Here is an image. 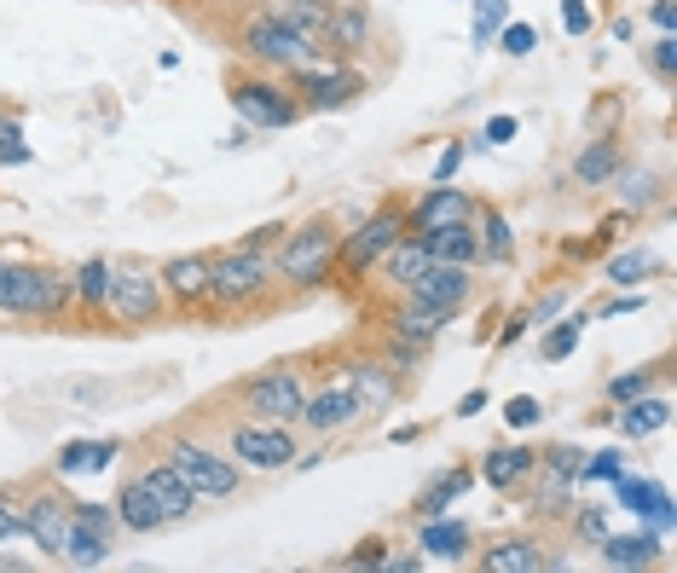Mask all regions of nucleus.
Segmentation results:
<instances>
[{
	"label": "nucleus",
	"instance_id": "1",
	"mask_svg": "<svg viewBox=\"0 0 677 573\" xmlns=\"http://www.w3.org/2000/svg\"><path fill=\"white\" fill-rule=\"evenodd\" d=\"M336 244H342V226H331V220L284 226V238L273 244L278 290L284 296H318V290H331V284H336Z\"/></svg>",
	"mask_w": 677,
	"mask_h": 573
},
{
	"label": "nucleus",
	"instance_id": "2",
	"mask_svg": "<svg viewBox=\"0 0 677 573\" xmlns=\"http://www.w3.org/2000/svg\"><path fill=\"white\" fill-rule=\"evenodd\" d=\"M278 290V273H273V255L267 249H215L209 261V290H203V307L209 313H249V307H273Z\"/></svg>",
	"mask_w": 677,
	"mask_h": 573
},
{
	"label": "nucleus",
	"instance_id": "3",
	"mask_svg": "<svg viewBox=\"0 0 677 573\" xmlns=\"http://www.w3.org/2000/svg\"><path fill=\"white\" fill-rule=\"evenodd\" d=\"M0 313L7 319H70L76 296H70V273L41 267V261H0Z\"/></svg>",
	"mask_w": 677,
	"mask_h": 573
},
{
	"label": "nucleus",
	"instance_id": "4",
	"mask_svg": "<svg viewBox=\"0 0 677 573\" xmlns=\"http://www.w3.org/2000/svg\"><path fill=\"white\" fill-rule=\"evenodd\" d=\"M163 457L186 475V486L197 493V504H220V498H238L244 493V470L220 452V441H203V435H163Z\"/></svg>",
	"mask_w": 677,
	"mask_h": 573
},
{
	"label": "nucleus",
	"instance_id": "5",
	"mask_svg": "<svg viewBox=\"0 0 677 573\" xmlns=\"http://www.w3.org/2000/svg\"><path fill=\"white\" fill-rule=\"evenodd\" d=\"M226 99H232V110H238V122L249 128V134H278V128H296L302 122V99H296V88L290 81H278L273 70H232V81H226Z\"/></svg>",
	"mask_w": 677,
	"mask_h": 573
},
{
	"label": "nucleus",
	"instance_id": "6",
	"mask_svg": "<svg viewBox=\"0 0 677 573\" xmlns=\"http://www.w3.org/2000/svg\"><path fill=\"white\" fill-rule=\"evenodd\" d=\"M220 452L238 464L244 475H284L296 464V423H261V417H232L226 435H220Z\"/></svg>",
	"mask_w": 677,
	"mask_h": 573
},
{
	"label": "nucleus",
	"instance_id": "7",
	"mask_svg": "<svg viewBox=\"0 0 677 573\" xmlns=\"http://www.w3.org/2000/svg\"><path fill=\"white\" fill-rule=\"evenodd\" d=\"M302 399H307V377H302V371L296 365H267V371H249L244 383H232L226 406L238 417H261V423H296Z\"/></svg>",
	"mask_w": 677,
	"mask_h": 573
},
{
	"label": "nucleus",
	"instance_id": "8",
	"mask_svg": "<svg viewBox=\"0 0 677 573\" xmlns=\"http://www.w3.org/2000/svg\"><path fill=\"white\" fill-rule=\"evenodd\" d=\"M105 319L116 330H145V325H163L168 319V296H163V278L157 267L145 261H110V290H105Z\"/></svg>",
	"mask_w": 677,
	"mask_h": 573
},
{
	"label": "nucleus",
	"instance_id": "9",
	"mask_svg": "<svg viewBox=\"0 0 677 573\" xmlns=\"http://www.w3.org/2000/svg\"><path fill=\"white\" fill-rule=\"evenodd\" d=\"M405 238V204H382L376 215H365L353 233H342L336 244V284H365L376 273V261Z\"/></svg>",
	"mask_w": 677,
	"mask_h": 573
},
{
	"label": "nucleus",
	"instance_id": "10",
	"mask_svg": "<svg viewBox=\"0 0 677 573\" xmlns=\"http://www.w3.org/2000/svg\"><path fill=\"white\" fill-rule=\"evenodd\" d=\"M232 47L244 52V59L255 65V70H296V65H307L313 59V47L290 30L284 23V12H267V7H255L238 30H232Z\"/></svg>",
	"mask_w": 677,
	"mask_h": 573
},
{
	"label": "nucleus",
	"instance_id": "11",
	"mask_svg": "<svg viewBox=\"0 0 677 573\" xmlns=\"http://www.w3.org/2000/svg\"><path fill=\"white\" fill-rule=\"evenodd\" d=\"M18 504H23V539H36V551L58 562L65 539L76 527V493L65 481H41V486H18Z\"/></svg>",
	"mask_w": 677,
	"mask_h": 573
},
{
	"label": "nucleus",
	"instance_id": "12",
	"mask_svg": "<svg viewBox=\"0 0 677 573\" xmlns=\"http://www.w3.org/2000/svg\"><path fill=\"white\" fill-rule=\"evenodd\" d=\"M371 406L360 394H353L342 377H331V383H318V388H307V399H302V417H296V428H307V435H318V441H331V435H342V428H353Z\"/></svg>",
	"mask_w": 677,
	"mask_h": 573
},
{
	"label": "nucleus",
	"instance_id": "13",
	"mask_svg": "<svg viewBox=\"0 0 677 573\" xmlns=\"http://www.w3.org/2000/svg\"><path fill=\"white\" fill-rule=\"evenodd\" d=\"M481 204L469 191H458V186H429V191H418L405 204V233H440V226H452V220H469Z\"/></svg>",
	"mask_w": 677,
	"mask_h": 573
},
{
	"label": "nucleus",
	"instance_id": "14",
	"mask_svg": "<svg viewBox=\"0 0 677 573\" xmlns=\"http://www.w3.org/2000/svg\"><path fill=\"white\" fill-rule=\"evenodd\" d=\"M405 296L423 302V307H434V313H447V319H463L469 296H475V273H469V267H440V261H434Z\"/></svg>",
	"mask_w": 677,
	"mask_h": 573
},
{
	"label": "nucleus",
	"instance_id": "15",
	"mask_svg": "<svg viewBox=\"0 0 677 573\" xmlns=\"http://www.w3.org/2000/svg\"><path fill=\"white\" fill-rule=\"evenodd\" d=\"M134 475L145 481V493H151V504L163 510V522H168V527H174V522H186V515L197 510V493L186 486V475L174 470L168 457H145Z\"/></svg>",
	"mask_w": 677,
	"mask_h": 573
},
{
	"label": "nucleus",
	"instance_id": "16",
	"mask_svg": "<svg viewBox=\"0 0 677 573\" xmlns=\"http://www.w3.org/2000/svg\"><path fill=\"white\" fill-rule=\"evenodd\" d=\"M336 371V377L353 388V394H360L365 399V406L376 412V406H394V399H400V371H389V365H382L376 354H347L342 365H331Z\"/></svg>",
	"mask_w": 677,
	"mask_h": 573
},
{
	"label": "nucleus",
	"instance_id": "17",
	"mask_svg": "<svg viewBox=\"0 0 677 573\" xmlns=\"http://www.w3.org/2000/svg\"><path fill=\"white\" fill-rule=\"evenodd\" d=\"M209 261H215V249H192V255H168V261L157 267L168 307H203V290H209Z\"/></svg>",
	"mask_w": 677,
	"mask_h": 573
},
{
	"label": "nucleus",
	"instance_id": "18",
	"mask_svg": "<svg viewBox=\"0 0 677 573\" xmlns=\"http://www.w3.org/2000/svg\"><path fill=\"white\" fill-rule=\"evenodd\" d=\"M365 47H371V12H365V0L331 7L325 36H318V52H331V59H360Z\"/></svg>",
	"mask_w": 677,
	"mask_h": 573
},
{
	"label": "nucleus",
	"instance_id": "19",
	"mask_svg": "<svg viewBox=\"0 0 677 573\" xmlns=\"http://www.w3.org/2000/svg\"><path fill=\"white\" fill-rule=\"evenodd\" d=\"M429 267H434V255H429V244H423L418 233H405V238H400L389 255H382V261H376L382 290H389V296H405V290H411V284H418Z\"/></svg>",
	"mask_w": 677,
	"mask_h": 573
},
{
	"label": "nucleus",
	"instance_id": "20",
	"mask_svg": "<svg viewBox=\"0 0 677 573\" xmlns=\"http://www.w3.org/2000/svg\"><path fill=\"white\" fill-rule=\"evenodd\" d=\"M608 423L620 428L626 441H649V435H660V428L671 423V399L649 388V394L626 399V406H608Z\"/></svg>",
	"mask_w": 677,
	"mask_h": 573
},
{
	"label": "nucleus",
	"instance_id": "21",
	"mask_svg": "<svg viewBox=\"0 0 677 573\" xmlns=\"http://www.w3.org/2000/svg\"><path fill=\"white\" fill-rule=\"evenodd\" d=\"M533 470H539V452L533 446H492L487 457H481V481L487 486H498V493H521L527 481H533Z\"/></svg>",
	"mask_w": 677,
	"mask_h": 573
},
{
	"label": "nucleus",
	"instance_id": "22",
	"mask_svg": "<svg viewBox=\"0 0 677 573\" xmlns=\"http://www.w3.org/2000/svg\"><path fill=\"white\" fill-rule=\"evenodd\" d=\"M469 544H475V533H469V522H452V510L418 522V551H423V562H463Z\"/></svg>",
	"mask_w": 677,
	"mask_h": 573
},
{
	"label": "nucleus",
	"instance_id": "23",
	"mask_svg": "<svg viewBox=\"0 0 677 573\" xmlns=\"http://www.w3.org/2000/svg\"><path fill=\"white\" fill-rule=\"evenodd\" d=\"M475 562H481L487 573H539V567H550V556H544V539H533V533L492 539V551H481Z\"/></svg>",
	"mask_w": 677,
	"mask_h": 573
},
{
	"label": "nucleus",
	"instance_id": "24",
	"mask_svg": "<svg viewBox=\"0 0 677 573\" xmlns=\"http://www.w3.org/2000/svg\"><path fill=\"white\" fill-rule=\"evenodd\" d=\"M602 562L608 567H660V551H666V533L655 527H637V533H608L602 544Z\"/></svg>",
	"mask_w": 677,
	"mask_h": 573
},
{
	"label": "nucleus",
	"instance_id": "25",
	"mask_svg": "<svg viewBox=\"0 0 677 573\" xmlns=\"http://www.w3.org/2000/svg\"><path fill=\"white\" fill-rule=\"evenodd\" d=\"M429 255L440 267H481V238H475V215L469 220H452V226H440V233H423Z\"/></svg>",
	"mask_w": 677,
	"mask_h": 573
},
{
	"label": "nucleus",
	"instance_id": "26",
	"mask_svg": "<svg viewBox=\"0 0 677 573\" xmlns=\"http://www.w3.org/2000/svg\"><path fill=\"white\" fill-rule=\"evenodd\" d=\"M469 486H475V470H463V464H452V470H440L423 493H418V504H411V522H429V515H447Z\"/></svg>",
	"mask_w": 677,
	"mask_h": 573
},
{
	"label": "nucleus",
	"instance_id": "27",
	"mask_svg": "<svg viewBox=\"0 0 677 573\" xmlns=\"http://www.w3.org/2000/svg\"><path fill=\"white\" fill-rule=\"evenodd\" d=\"M447 325H452L447 313H434V307L411 302V296H394V302H389V330H394V336H411V342H423V348H434V336L447 330Z\"/></svg>",
	"mask_w": 677,
	"mask_h": 573
},
{
	"label": "nucleus",
	"instance_id": "28",
	"mask_svg": "<svg viewBox=\"0 0 677 573\" xmlns=\"http://www.w3.org/2000/svg\"><path fill=\"white\" fill-rule=\"evenodd\" d=\"M105 290H110V261L105 255H87L81 267H70V296L81 319H105Z\"/></svg>",
	"mask_w": 677,
	"mask_h": 573
},
{
	"label": "nucleus",
	"instance_id": "29",
	"mask_svg": "<svg viewBox=\"0 0 677 573\" xmlns=\"http://www.w3.org/2000/svg\"><path fill=\"white\" fill-rule=\"evenodd\" d=\"M116 457H122V441H70L65 452L52 457V475L58 481H70V475H99L110 470Z\"/></svg>",
	"mask_w": 677,
	"mask_h": 573
},
{
	"label": "nucleus",
	"instance_id": "30",
	"mask_svg": "<svg viewBox=\"0 0 677 573\" xmlns=\"http://www.w3.org/2000/svg\"><path fill=\"white\" fill-rule=\"evenodd\" d=\"M620 162H626L620 139L602 134V139H591V146H585V151L573 157V180H579L585 191H597V186H608L614 175H620Z\"/></svg>",
	"mask_w": 677,
	"mask_h": 573
},
{
	"label": "nucleus",
	"instance_id": "31",
	"mask_svg": "<svg viewBox=\"0 0 677 573\" xmlns=\"http://www.w3.org/2000/svg\"><path fill=\"white\" fill-rule=\"evenodd\" d=\"M116 522H122V533H163V510L151 504V493H145V481L128 475L122 493H116Z\"/></svg>",
	"mask_w": 677,
	"mask_h": 573
},
{
	"label": "nucleus",
	"instance_id": "32",
	"mask_svg": "<svg viewBox=\"0 0 677 573\" xmlns=\"http://www.w3.org/2000/svg\"><path fill=\"white\" fill-rule=\"evenodd\" d=\"M475 238H481V261H516L510 215H498V209H475Z\"/></svg>",
	"mask_w": 677,
	"mask_h": 573
},
{
	"label": "nucleus",
	"instance_id": "33",
	"mask_svg": "<svg viewBox=\"0 0 677 573\" xmlns=\"http://www.w3.org/2000/svg\"><path fill=\"white\" fill-rule=\"evenodd\" d=\"M585 325H591V313H573V319H550L544 336H539V359H544V365H562V359L579 348Z\"/></svg>",
	"mask_w": 677,
	"mask_h": 573
},
{
	"label": "nucleus",
	"instance_id": "34",
	"mask_svg": "<svg viewBox=\"0 0 677 573\" xmlns=\"http://www.w3.org/2000/svg\"><path fill=\"white\" fill-rule=\"evenodd\" d=\"M660 273V261H655V255L649 249H620V255H614V261H608V284H620V290H642V284H649Z\"/></svg>",
	"mask_w": 677,
	"mask_h": 573
},
{
	"label": "nucleus",
	"instance_id": "35",
	"mask_svg": "<svg viewBox=\"0 0 677 573\" xmlns=\"http://www.w3.org/2000/svg\"><path fill=\"white\" fill-rule=\"evenodd\" d=\"M58 562H65V567H99V562H110V539L76 522L70 539H65V551H58Z\"/></svg>",
	"mask_w": 677,
	"mask_h": 573
},
{
	"label": "nucleus",
	"instance_id": "36",
	"mask_svg": "<svg viewBox=\"0 0 677 573\" xmlns=\"http://www.w3.org/2000/svg\"><path fill=\"white\" fill-rule=\"evenodd\" d=\"M608 186H620V204H626L631 215H642V209L660 204V180L649 175V168H626V162H620V175H614Z\"/></svg>",
	"mask_w": 677,
	"mask_h": 573
},
{
	"label": "nucleus",
	"instance_id": "37",
	"mask_svg": "<svg viewBox=\"0 0 677 573\" xmlns=\"http://www.w3.org/2000/svg\"><path fill=\"white\" fill-rule=\"evenodd\" d=\"M376 359L389 365V371H400V377H411V371H418V365L429 359V348H423V342H411V336L382 330V336H376Z\"/></svg>",
	"mask_w": 677,
	"mask_h": 573
},
{
	"label": "nucleus",
	"instance_id": "38",
	"mask_svg": "<svg viewBox=\"0 0 677 573\" xmlns=\"http://www.w3.org/2000/svg\"><path fill=\"white\" fill-rule=\"evenodd\" d=\"M568 533H573V544H597L608 539V504H568Z\"/></svg>",
	"mask_w": 677,
	"mask_h": 573
},
{
	"label": "nucleus",
	"instance_id": "39",
	"mask_svg": "<svg viewBox=\"0 0 677 573\" xmlns=\"http://www.w3.org/2000/svg\"><path fill=\"white\" fill-rule=\"evenodd\" d=\"M649 388H660V365H642V371H620V377H608V406H626V399H637V394H649Z\"/></svg>",
	"mask_w": 677,
	"mask_h": 573
},
{
	"label": "nucleus",
	"instance_id": "40",
	"mask_svg": "<svg viewBox=\"0 0 677 573\" xmlns=\"http://www.w3.org/2000/svg\"><path fill=\"white\" fill-rule=\"evenodd\" d=\"M620 475H626V452H620V446L585 452V457H579V486H591V481H620Z\"/></svg>",
	"mask_w": 677,
	"mask_h": 573
},
{
	"label": "nucleus",
	"instance_id": "41",
	"mask_svg": "<svg viewBox=\"0 0 677 573\" xmlns=\"http://www.w3.org/2000/svg\"><path fill=\"white\" fill-rule=\"evenodd\" d=\"M614 493H620V504H626L631 515H649L666 486H660V481H642V475H620V481H614Z\"/></svg>",
	"mask_w": 677,
	"mask_h": 573
},
{
	"label": "nucleus",
	"instance_id": "42",
	"mask_svg": "<svg viewBox=\"0 0 677 573\" xmlns=\"http://www.w3.org/2000/svg\"><path fill=\"white\" fill-rule=\"evenodd\" d=\"M504 23H510V0H475V47H492Z\"/></svg>",
	"mask_w": 677,
	"mask_h": 573
},
{
	"label": "nucleus",
	"instance_id": "43",
	"mask_svg": "<svg viewBox=\"0 0 677 573\" xmlns=\"http://www.w3.org/2000/svg\"><path fill=\"white\" fill-rule=\"evenodd\" d=\"M29 157H36V151H29V139H23V128L7 117V122H0V168H23Z\"/></svg>",
	"mask_w": 677,
	"mask_h": 573
},
{
	"label": "nucleus",
	"instance_id": "44",
	"mask_svg": "<svg viewBox=\"0 0 677 573\" xmlns=\"http://www.w3.org/2000/svg\"><path fill=\"white\" fill-rule=\"evenodd\" d=\"M76 522L94 527V533H105V539L122 533V522H116V504H87V498H76Z\"/></svg>",
	"mask_w": 677,
	"mask_h": 573
},
{
	"label": "nucleus",
	"instance_id": "45",
	"mask_svg": "<svg viewBox=\"0 0 677 573\" xmlns=\"http://www.w3.org/2000/svg\"><path fill=\"white\" fill-rule=\"evenodd\" d=\"M23 539V504H18V486H0V544Z\"/></svg>",
	"mask_w": 677,
	"mask_h": 573
},
{
	"label": "nucleus",
	"instance_id": "46",
	"mask_svg": "<svg viewBox=\"0 0 677 573\" xmlns=\"http://www.w3.org/2000/svg\"><path fill=\"white\" fill-rule=\"evenodd\" d=\"M504 423H510V428H539V423H544V406H539L533 394H510V399H504Z\"/></svg>",
	"mask_w": 677,
	"mask_h": 573
},
{
	"label": "nucleus",
	"instance_id": "47",
	"mask_svg": "<svg viewBox=\"0 0 677 573\" xmlns=\"http://www.w3.org/2000/svg\"><path fill=\"white\" fill-rule=\"evenodd\" d=\"M492 41H498V47H504V52H510V59H527V52H533V47H539V36H533V23H504V30H498Z\"/></svg>",
	"mask_w": 677,
	"mask_h": 573
},
{
	"label": "nucleus",
	"instance_id": "48",
	"mask_svg": "<svg viewBox=\"0 0 677 573\" xmlns=\"http://www.w3.org/2000/svg\"><path fill=\"white\" fill-rule=\"evenodd\" d=\"M649 70H655L660 81H677V36H660V41L649 47Z\"/></svg>",
	"mask_w": 677,
	"mask_h": 573
},
{
	"label": "nucleus",
	"instance_id": "49",
	"mask_svg": "<svg viewBox=\"0 0 677 573\" xmlns=\"http://www.w3.org/2000/svg\"><path fill=\"white\" fill-rule=\"evenodd\" d=\"M463 157H469V146H463V139H452V146L440 151V162H434V186H452L458 168H463Z\"/></svg>",
	"mask_w": 677,
	"mask_h": 573
},
{
	"label": "nucleus",
	"instance_id": "50",
	"mask_svg": "<svg viewBox=\"0 0 677 573\" xmlns=\"http://www.w3.org/2000/svg\"><path fill=\"white\" fill-rule=\"evenodd\" d=\"M591 0H562V30L568 36H591Z\"/></svg>",
	"mask_w": 677,
	"mask_h": 573
},
{
	"label": "nucleus",
	"instance_id": "51",
	"mask_svg": "<svg viewBox=\"0 0 677 573\" xmlns=\"http://www.w3.org/2000/svg\"><path fill=\"white\" fill-rule=\"evenodd\" d=\"M562 307H568V290H550V296H539L533 307H527V319H533V325L544 330V325H550V319H556V313H562Z\"/></svg>",
	"mask_w": 677,
	"mask_h": 573
},
{
	"label": "nucleus",
	"instance_id": "52",
	"mask_svg": "<svg viewBox=\"0 0 677 573\" xmlns=\"http://www.w3.org/2000/svg\"><path fill=\"white\" fill-rule=\"evenodd\" d=\"M382 551H389L382 539H365V544H353V551L342 556V567H376V562H382Z\"/></svg>",
	"mask_w": 677,
	"mask_h": 573
},
{
	"label": "nucleus",
	"instance_id": "53",
	"mask_svg": "<svg viewBox=\"0 0 677 573\" xmlns=\"http://www.w3.org/2000/svg\"><path fill=\"white\" fill-rule=\"evenodd\" d=\"M284 226H290V220H267V226H255L249 238H238V244H244V249H267V255H273V244L284 238Z\"/></svg>",
	"mask_w": 677,
	"mask_h": 573
},
{
	"label": "nucleus",
	"instance_id": "54",
	"mask_svg": "<svg viewBox=\"0 0 677 573\" xmlns=\"http://www.w3.org/2000/svg\"><path fill=\"white\" fill-rule=\"evenodd\" d=\"M516 128H521L516 117H492V122L481 128V146H510V139H516Z\"/></svg>",
	"mask_w": 677,
	"mask_h": 573
},
{
	"label": "nucleus",
	"instance_id": "55",
	"mask_svg": "<svg viewBox=\"0 0 677 573\" xmlns=\"http://www.w3.org/2000/svg\"><path fill=\"white\" fill-rule=\"evenodd\" d=\"M620 313H642V290H620V296L597 313V319H620Z\"/></svg>",
	"mask_w": 677,
	"mask_h": 573
},
{
	"label": "nucleus",
	"instance_id": "56",
	"mask_svg": "<svg viewBox=\"0 0 677 573\" xmlns=\"http://www.w3.org/2000/svg\"><path fill=\"white\" fill-rule=\"evenodd\" d=\"M376 567H382V573H418V567H423V551H405V556H382Z\"/></svg>",
	"mask_w": 677,
	"mask_h": 573
},
{
	"label": "nucleus",
	"instance_id": "57",
	"mask_svg": "<svg viewBox=\"0 0 677 573\" xmlns=\"http://www.w3.org/2000/svg\"><path fill=\"white\" fill-rule=\"evenodd\" d=\"M527 330H533V319H527V313H516V319H510L504 330H498V348H516V342H521Z\"/></svg>",
	"mask_w": 677,
	"mask_h": 573
},
{
	"label": "nucleus",
	"instance_id": "58",
	"mask_svg": "<svg viewBox=\"0 0 677 573\" xmlns=\"http://www.w3.org/2000/svg\"><path fill=\"white\" fill-rule=\"evenodd\" d=\"M649 23H655L660 36H671V23H677V7H671V0H655V7H649Z\"/></svg>",
	"mask_w": 677,
	"mask_h": 573
},
{
	"label": "nucleus",
	"instance_id": "59",
	"mask_svg": "<svg viewBox=\"0 0 677 573\" xmlns=\"http://www.w3.org/2000/svg\"><path fill=\"white\" fill-rule=\"evenodd\" d=\"M481 412H487V388H469L458 399V417H481Z\"/></svg>",
	"mask_w": 677,
	"mask_h": 573
},
{
	"label": "nucleus",
	"instance_id": "60",
	"mask_svg": "<svg viewBox=\"0 0 677 573\" xmlns=\"http://www.w3.org/2000/svg\"><path fill=\"white\" fill-rule=\"evenodd\" d=\"M418 435H423L418 423H400V428H389V441H394V446H405V441H418Z\"/></svg>",
	"mask_w": 677,
	"mask_h": 573
},
{
	"label": "nucleus",
	"instance_id": "61",
	"mask_svg": "<svg viewBox=\"0 0 677 573\" xmlns=\"http://www.w3.org/2000/svg\"><path fill=\"white\" fill-rule=\"evenodd\" d=\"M325 7H347V0H325Z\"/></svg>",
	"mask_w": 677,
	"mask_h": 573
}]
</instances>
